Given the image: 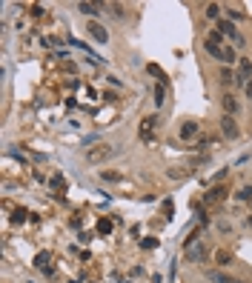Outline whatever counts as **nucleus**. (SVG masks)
Segmentation results:
<instances>
[{
  "mask_svg": "<svg viewBox=\"0 0 252 283\" xmlns=\"http://www.w3.org/2000/svg\"><path fill=\"white\" fill-rule=\"evenodd\" d=\"M115 155H120V149H117V146H109V143H98V146L86 149L83 160H86L89 166H100V163H106L109 158H115Z\"/></svg>",
  "mask_w": 252,
  "mask_h": 283,
  "instance_id": "obj_1",
  "label": "nucleus"
},
{
  "mask_svg": "<svg viewBox=\"0 0 252 283\" xmlns=\"http://www.w3.org/2000/svg\"><path fill=\"white\" fill-rule=\"evenodd\" d=\"M215 29H218V32H221V35L226 37V40H229V43L235 46V49H243V46H246V37H243L241 32H238V26H235L232 20L221 18V20L215 23Z\"/></svg>",
  "mask_w": 252,
  "mask_h": 283,
  "instance_id": "obj_2",
  "label": "nucleus"
},
{
  "mask_svg": "<svg viewBox=\"0 0 252 283\" xmlns=\"http://www.w3.org/2000/svg\"><path fill=\"white\" fill-rule=\"evenodd\" d=\"M246 83H252V60L241 57L235 66V89H246Z\"/></svg>",
  "mask_w": 252,
  "mask_h": 283,
  "instance_id": "obj_3",
  "label": "nucleus"
},
{
  "mask_svg": "<svg viewBox=\"0 0 252 283\" xmlns=\"http://www.w3.org/2000/svg\"><path fill=\"white\" fill-rule=\"evenodd\" d=\"M183 257H186L192 266H198V263H207L209 260V246L204 243V240H198L195 246H189V249H183Z\"/></svg>",
  "mask_w": 252,
  "mask_h": 283,
  "instance_id": "obj_4",
  "label": "nucleus"
},
{
  "mask_svg": "<svg viewBox=\"0 0 252 283\" xmlns=\"http://www.w3.org/2000/svg\"><path fill=\"white\" fill-rule=\"evenodd\" d=\"M218 126H221V134H224L226 140H238V137H241V126H238V120H235V117L221 115Z\"/></svg>",
  "mask_w": 252,
  "mask_h": 283,
  "instance_id": "obj_5",
  "label": "nucleus"
},
{
  "mask_svg": "<svg viewBox=\"0 0 252 283\" xmlns=\"http://www.w3.org/2000/svg\"><path fill=\"white\" fill-rule=\"evenodd\" d=\"M86 35H89V40H95V43H100V46L109 43V32L100 20H89V23H86Z\"/></svg>",
  "mask_w": 252,
  "mask_h": 283,
  "instance_id": "obj_6",
  "label": "nucleus"
},
{
  "mask_svg": "<svg viewBox=\"0 0 252 283\" xmlns=\"http://www.w3.org/2000/svg\"><path fill=\"white\" fill-rule=\"evenodd\" d=\"M221 109H224V115L235 117L241 112V103H238V98H235L232 92H224V95H221Z\"/></svg>",
  "mask_w": 252,
  "mask_h": 283,
  "instance_id": "obj_7",
  "label": "nucleus"
},
{
  "mask_svg": "<svg viewBox=\"0 0 252 283\" xmlns=\"http://www.w3.org/2000/svg\"><path fill=\"white\" fill-rule=\"evenodd\" d=\"M218 86L224 89V92L235 89V69L232 66H221V69H218Z\"/></svg>",
  "mask_w": 252,
  "mask_h": 283,
  "instance_id": "obj_8",
  "label": "nucleus"
},
{
  "mask_svg": "<svg viewBox=\"0 0 252 283\" xmlns=\"http://www.w3.org/2000/svg\"><path fill=\"white\" fill-rule=\"evenodd\" d=\"M100 9H106V3H78V12L86 15V18H92V20H98L103 15Z\"/></svg>",
  "mask_w": 252,
  "mask_h": 283,
  "instance_id": "obj_9",
  "label": "nucleus"
},
{
  "mask_svg": "<svg viewBox=\"0 0 252 283\" xmlns=\"http://www.w3.org/2000/svg\"><path fill=\"white\" fill-rule=\"evenodd\" d=\"M221 200H226V186H212L207 195H204V206L221 203Z\"/></svg>",
  "mask_w": 252,
  "mask_h": 283,
  "instance_id": "obj_10",
  "label": "nucleus"
},
{
  "mask_svg": "<svg viewBox=\"0 0 252 283\" xmlns=\"http://www.w3.org/2000/svg\"><path fill=\"white\" fill-rule=\"evenodd\" d=\"M204 277H207V283H232V280H235V277L226 272V269H209Z\"/></svg>",
  "mask_w": 252,
  "mask_h": 283,
  "instance_id": "obj_11",
  "label": "nucleus"
},
{
  "mask_svg": "<svg viewBox=\"0 0 252 283\" xmlns=\"http://www.w3.org/2000/svg\"><path fill=\"white\" fill-rule=\"evenodd\" d=\"M198 134H201L198 120H186V123L180 126V140H192V137H198Z\"/></svg>",
  "mask_w": 252,
  "mask_h": 283,
  "instance_id": "obj_12",
  "label": "nucleus"
},
{
  "mask_svg": "<svg viewBox=\"0 0 252 283\" xmlns=\"http://www.w3.org/2000/svg\"><path fill=\"white\" fill-rule=\"evenodd\" d=\"M155 126H158V115H149V117H144V123H141V137H144V140H149V137H152Z\"/></svg>",
  "mask_w": 252,
  "mask_h": 283,
  "instance_id": "obj_13",
  "label": "nucleus"
},
{
  "mask_svg": "<svg viewBox=\"0 0 252 283\" xmlns=\"http://www.w3.org/2000/svg\"><path fill=\"white\" fill-rule=\"evenodd\" d=\"M52 257H49V252H40V255L35 257V266L40 269V272H46V274H54V266L49 263Z\"/></svg>",
  "mask_w": 252,
  "mask_h": 283,
  "instance_id": "obj_14",
  "label": "nucleus"
},
{
  "mask_svg": "<svg viewBox=\"0 0 252 283\" xmlns=\"http://www.w3.org/2000/svg\"><path fill=\"white\" fill-rule=\"evenodd\" d=\"M204 52H207L209 57H215V60L224 66V46H215V43H209V40H204Z\"/></svg>",
  "mask_w": 252,
  "mask_h": 283,
  "instance_id": "obj_15",
  "label": "nucleus"
},
{
  "mask_svg": "<svg viewBox=\"0 0 252 283\" xmlns=\"http://www.w3.org/2000/svg\"><path fill=\"white\" fill-rule=\"evenodd\" d=\"M232 260H235L232 252H226V249H218V252H215V266H218V269H226Z\"/></svg>",
  "mask_w": 252,
  "mask_h": 283,
  "instance_id": "obj_16",
  "label": "nucleus"
},
{
  "mask_svg": "<svg viewBox=\"0 0 252 283\" xmlns=\"http://www.w3.org/2000/svg\"><path fill=\"white\" fill-rule=\"evenodd\" d=\"M106 15H112L115 20H126V6L123 3H106Z\"/></svg>",
  "mask_w": 252,
  "mask_h": 283,
  "instance_id": "obj_17",
  "label": "nucleus"
},
{
  "mask_svg": "<svg viewBox=\"0 0 252 283\" xmlns=\"http://www.w3.org/2000/svg\"><path fill=\"white\" fill-rule=\"evenodd\" d=\"M221 12H224V6H218V3H207V6H204V15H207L209 20H221Z\"/></svg>",
  "mask_w": 252,
  "mask_h": 283,
  "instance_id": "obj_18",
  "label": "nucleus"
},
{
  "mask_svg": "<svg viewBox=\"0 0 252 283\" xmlns=\"http://www.w3.org/2000/svg\"><path fill=\"white\" fill-rule=\"evenodd\" d=\"M224 12H226V20H232V23H238V20L246 18L241 6H224Z\"/></svg>",
  "mask_w": 252,
  "mask_h": 283,
  "instance_id": "obj_19",
  "label": "nucleus"
},
{
  "mask_svg": "<svg viewBox=\"0 0 252 283\" xmlns=\"http://www.w3.org/2000/svg\"><path fill=\"white\" fill-rule=\"evenodd\" d=\"M152 95H155V109H161L163 100H166V86H163V80H161V83H155V92H152Z\"/></svg>",
  "mask_w": 252,
  "mask_h": 283,
  "instance_id": "obj_20",
  "label": "nucleus"
},
{
  "mask_svg": "<svg viewBox=\"0 0 252 283\" xmlns=\"http://www.w3.org/2000/svg\"><path fill=\"white\" fill-rule=\"evenodd\" d=\"M235 200H238V203H252V186H241V189L235 192Z\"/></svg>",
  "mask_w": 252,
  "mask_h": 283,
  "instance_id": "obj_21",
  "label": "nucleus"
},
{
  "mask_svg": "<svg viewBox=\"0 0 252 283\" xmlns=\"http://www.w3.org/2000/svg\"><path fill=\"white\" fill-rule=\"evenodd\" d=\"M207 40H209V43H215V46H226V43H229V40H226L218 29H209V32H207Z\"/></svg>",
  "mask_w": 252,
  "mask_h": 283,
  "instance_id": "obj_22",
  "label": "nucleus"
},
{
  "mask_svg": "<svg viewBox=\"0 0 252 283\" xmlns=\"http://www.w3.org/2000/svg\"><path fill=\"white\" fill-rule=\"evenodd\" d=\"M100 180H103V183H117V180H120V172H117V169H103V172H100Z\"/></svg>",
  "mask_w": 252,
  "mask_h": 283,
  "instance_id": "obj_23",
  "label": "nucleus"
},
{
  "mask_svg": "<svg viewBox=\"0 0 252 283\" xmlns=\"http://www.w3.org/2000/svg\"><path fill=\"white\" fill-rule=\"evenodd\" d=\"M98 232H100V235H109V232H112V223H109L106 218H103V221L98 223Z\"/></svg>",
  "mask_w": 252,
  "mask_h": 283,
  "instance_id": "obj_24",
  "label": "nucleus"
},
{
  "mask_svg": "<svg viewBox=\"0 0 252 283\" xmlns=\"http://www.w3.org/2000/svg\"><path fill=\"white\" fill-rule=\"evenodd\" d=\"M26 221V212L23 209H15V215H12V223H23Z\"/></svg>",
  "mask_w": 252,
  "mask_h": 283,
  "instance_id": "obj_25",
  "label": "nucleus"
},
{
  "mask_svg": "<svg viewBox=\"0 0 252 283\" xmlns=\"http://www.w3.org/2000/svg\"><path fill=\"white\" fill-rule=\"evenodd\" d=\"M218 232H221V235H232V226H229V223H218Z\"/></svg>",
  "mask_w": 252,
  "mask_h": 283,
  "instance_id": "obj_26",
  "label": "nucleus"
},
{
  "mask_svg": "<svg viewBox=\"0 0 252 283\" xmlns=\"http://www.w3.org/2000/svg\"><path fill=\"white\" fill-rule=\"evenodd\" d=\"M155 243H158V240H155V238H144V243H141V246H144V249H152Z\"/></svg>",
  "mask_w": 252,
  "mask_h": 283,
  "instance_id": "obj_27",
  "label": "nucleus"
},
{
  "mask_svg": "<svg viewBox=\"0 0 252 283\" xmlns=\"http://www.w3.org/2000/svg\"><path fill=\"white\" fill-rule=\"evenodd\" d=\"M243 95H246V100H252V83H246V89H243Z\"/></svg>",
  "mask_w": 252,
  "mask_h": 283,
  "instance_id": "obj_28",
  "label": "nucleus"
},
{
  "mask_svg": "<svg viewBox=\"0 0 252 283\" xmlns=\"http://www.w3.org/2000/svg\"><path fill=\"white\" fill-rule=\"evenodd\" d=\"M243 226H246V229H252V212L246 215V218H243Z\"/></svg>",
  "mask_w": 252,
  "mask_h": 283,
  "instance_id": "obj_29",
  "label": "nucleus"
},
{
  "mask_svg": "<svg viewBox=\"0 0 252 283\" xmlns=\"http://www.w3.org/2000/svg\"><path fill=\"white\" fill-rule=\"evenodd\" d=\"M232 283H249V280H246V277H235Z\"/></svg>",
  "mask_w": 252,
  "mask_h": 283,
  "instance_id": "obj_30",
  "label": "nucleus"
},
{
  "mask_svg": "<svg viewBox=\"0 0 252 283\" xmlns=\"http://www.w3.org/2000/svg\"><path fill=\"white\" fill-rule=\"evenodd\" d=\"M249 206H252V203H249Z\"/></svg>",
  "mask_w": 252,
  "mask_h": 283,
  "instance_id": "obj_31",
  "label": "nucleus"
}]
</instances>
